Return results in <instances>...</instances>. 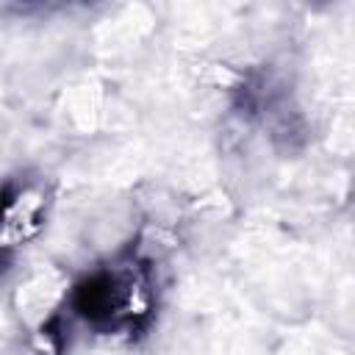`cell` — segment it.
Returning <instances> with one entry per match:
<instances>
[{"mask_svg": "<svg viewBox=\"0 0 355 355\" xmlns=\"http://www.w3.org/2000/svg\"><path fill=\"white\" fill-rule=\"evenodd\" d=\"M69 308L100 333L141 330L153 313V277L147 263L128 258L89 272L75 283Z\"/></svg>", "mask_w": 355, "mask_h": 355, "instance_id": "obj_1", "label": "cell"}, {"mask_svg": "<svg viewBox=\"0 0 355 355\" xmlns=\"http://www.w3.org/2000/svg\"><path fill=\"white\" fill-rule=\"evenodd\" d=\"M47 197L33 183L0 186V269L11 261L14 250L28 241L44 222Z\"/></svg>", "mask_w": 355, "mask_h": 355, "instance_id": "obj_2", "label": "cell"}]
</instances>
